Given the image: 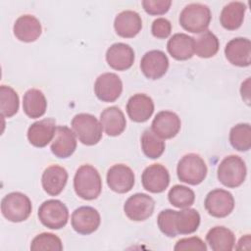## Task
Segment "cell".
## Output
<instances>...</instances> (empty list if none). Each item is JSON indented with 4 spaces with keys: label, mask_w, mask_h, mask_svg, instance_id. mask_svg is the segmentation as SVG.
<instances>
[{
    "label": "cell",
    "mask_w": 251,
    "mask_h": 251,
    "mask_svg": "<svg viewBox=\"0 0 251 251\" xmlns=\"http://www.w3.org/2000/svg\"><path fill=\"white\" fill-rule=\"evenodd\" d=\"M218 37L210 30L201 32L194 38V53L200 58H211L219 51Z\"/></svg>",
    "instance_id": "30"
},
{
    "label": "cell",
    "mask_w": 251,
    "mask_h": 251,
    "mask_svg": "<svg viewBox=\"0 0 251 251\" xmlns=\"http://www.w3.org/2000/svg\"><path fill=\"white\" fill-rule=\"evenodd\" d=\"M151 31L153 36L164 39L167 38L172 31V25L171 22L165 18H158L156 19L151 26Z\"/></svg>",
    "instance_id": "39"
},
{
    "label": "cell",
    "mask_w": 251,
    "mask_h": 251,
    "mask_svg": "<svg viewBox=\"0 0 251 251\" xmlns=\"http://www.w3.org/2000/svg\"><path fill=\"white\" fill-rule=\"evenodd\" d=\"M56 121L52 118L37 121L29 126L27 139L35 147H45L53 140L56 132Z\"/></svg>",
    "instance_id": "18"
},
{
    "label": "cell",
    "mask_w": 251,
    "mask_h": 251,
    "mask_svg": "<svg viewBox=\"0 0 251 251\" xmlns=\"http://www.w3.org/2000/svg\"><path fill=\"white\" fill-rule=\"evenodd\" d=\"M123 82L114 73L100 75L94 83V92L97 98L103 102H114L122 94Z\"/></svg>",
    "instance_id": "11"
},
{
    "label": "cell",
    "mask_w": 251,
    "mask_h": 251,
    "mask_svg": "<svg viewBox=\"0 0 251 251\" xmlns=\"http://www.w3.org/2000/svg\"><path fill=\"white\" fill-rule=\"evenodd\" d=\"M205 161L195 153L184 155L177 163L176 174L180 181L191 185L200 184L207 176Z\"/></svg>",
    "instance_id": "5"
},
{
    "label": "cell",
    "mask_w": 251,
    "mask_h": 251,
    "mask_svg": "<svg viewBox=\"0 0 251 251\" xmlns=\"http://www.w3.org/2000/svg\"><path fill=\"white\" fill-rule=\"evenodd\" d=\"M14 35L23 42L35 41L42 32V26L37 18L32 15L19 17L13 26Z\"/></svg>",
    "instance_id": "23"
},
{
    "label": "cell",
    "mask_w": 251,
    "mask_h": 251,
    "mask_svg": "<svg viewBox=\"0 0 251 251\" xmlns=\"http://www.w3.org/2000/svg\"><path fill=\"white\" fill-rule=\"evenodd\" d=\"M141 182L144 189L147 191L152 193H161L169 186V171L161 164H152L143 171Z\"/></svg>",
    "instance_id": "14"
},
{
    "label": "cell",
    "mask_w": 251,
    "mask_h": 251,
    "mask_svg": "<svg viewBox=\"0 0 251 251\" xmlns=\"http://www.w3.org/2000/svg\"><path fill=\"white\" fill-rule=\"evenodd\" d=\"M227 61L237 67H248L251 63V43L248 38L236 37L229 40L225 48Z\"/></svg>",
    "instance_id": "17"
},
{
    "label": "cell",
    "mask_w": 251,
    "mask_h": 251,
    "mask_svg": "<svg viewBox=\"0 0 251 251\" xmlns=\"http://www.w3.org/2000/svg\"><path fill=\"white\" fill-rule=\"evenodd\" d=\"M38 219L44 226L51 229H60L68 223L69 211L60 200H46L38 209Z\"/></svg>",
    "instance_id": "7"
},
{
    "label": "cell",
    "mask_w": 251,
    "mask_h": 251,
    "mask_svg": "<svg viewBox=\"0 0 251 251\" xmlns=\"http://www.w3.org/2000/svg\"><path fill=\"white\" fill-rule=\"evenodd\" d=\"M249 82H250V77H248L244 82H242L241 84V88H240V93H241V97L242 99H244V101L246 102L247 105H249L250 99H249Z\"/></svg>",
    "instance_id": "40"
},
{
    "label": "cell",
    "mask_w": 251,
    "mask_h": 251,
    "mask_svg": "<svg viewBox=\"0 0 251 251\" xmlns=\"http://www.w3.org/2000/svg\"><path fill=\"white\" fill-rule=\"evenodd\" d=\"M204 206L208 214L212 217L225 218L232 212L234 208V198L227 190L216 188L207 194Z\"/></svg>",
    "instance_id": "8"
},
{
    "label": "cell",
    "mask_w": 251,
    "mask_h": 251,
    "mask_svg": "<svg viewBox=\"0 0 251 251\" xmlns=\"http://www.w3.org/2000/svg\"><path fill=\"white\" fill-rule=\"evenodd\" d=\"M229 142L237 151H248L251 147V127L249 124H237L229 131Z\"/></svg>",
    "instance_id": "32"
},
{
    "label": "cell",
    "mask_w": 251,
    "mask_h": 251,
    "mask_svg": "<svg viewBox=\"0 0 251 251\" xmlns=\"http://www.w3.org/2000/svg\"><path fill=\"white\" fill-rule=\"evenodd\" d=\"M32 211L29 198L22 192H11L5 195L1 201L3 217L12 223L25 221Z\"/></svg>",
    "instance_id": "6"
},
{
    "label": "cell",
    "mask_w": 251,
    "mask_h": 251,
    "mask_svg": "<svg viewBox=\"0 0 251 251\" xmlns=\"http://www.w3.org/2000/svg\"><path fill=\"white\" fill-rule=\"evenodd\" d=\"M47 108V101L43 92L36 88L28 89L23 98V110L30 119L42 117Z\"/></svg>",
    "instance_id": "28"
},
{
    "label": "cell",
    "mask_w": 251,
    "mask_h": 251,
    "mask_svg": "<svg viewBox=\"0 0 251 251\" xmlns=\"http://www.w3.org/2000/svg\"><path fill=\"white\" fill-rule=\"evenodd\" d=\"M169 59L161 50L146 52L140 62V69L143 75L149 79H158L168 71Z\"/></svg>",
    "instance_id": "13"
},
{
    "label": "cell",
    "mask_w": 251,
    "mask_h": 251,
    "mask_svg": "<svg viewBox=\"0 0 251 251\" xmlns=\"http://www.w3.org/2000/svg\"><path fill=\"white\" fill-rule=\"evenodd\" d=\"M106 61L116 71L128 70L134 62V51L128 44L114 43L107 49Z\"/></svg>",
    "instance_id": "19"
},
{
    "label": "cell",
    "mask_w": 251,
    "mask_h": 251,
    "mask_svg": "<svg viewBox=\"0 0 251 251\" xmlns=\"http://www.w3.org/2000/svg\"><path fill=\"white\" fill-rule=\"evenodd\" d=\"M168 199L170 203L176 208H188L193 205L195 194L194 191L189 187L176 184L170 189Z\"/></svg>",
    "instance_id": "34"
},
{
    "label": "cell",
    "mask_w": 251,
    "mask_h": 251,
    "mask_svg": "<svg viewBox=\"0 0 251 251\" xmlns=\"http://www.w3.org/2000/svg\"><path fill=\"white\" fill-rule=\"evenodd\" d=\"M174 249L176 251H182V250H199V251H206L207 245L204 243V241L196 236L188 237V238H182L179 239Z\"/></svg>",
    "instance_id": "38"
},
{
    "label": "cell",
    "mask_w": 251,
    "mask_h": 251,
    "mask_svg": "<svg viewBox=\"0 0 251 251\" xmlns=\"http://www.w3.org/2000/svg\"><path fill=\"white\" fill-rule=\"evenodd\" d=\"M244 245H246L247 249L250 248V234H246L244 236H242L239 241H238V245L236 246L237 250H244Z\"/></svg>",
    "instance_id": "41"
},
{
    "label": "cell",
    "mask_w": 251,
    "mask_h": 251,
    "mask_svg": "<svg viewBox=\"0 0 251 251\" xmlns=\"http://www.w3.org/2000/svg\"><path fill=\"white\" fill-rule=\"evenodd\" d=\"M114 27L119 36L124 38H132L141 30L142 20L139 14L135 11L126 10L116 16Z\"/></svg>",
    "instance_id": "21"
},
{
    "label": "cell",
    "mask_w": 251,
    "mask_h": 251,
    "mask_svg": "<svg viewBox=\"0 0 251 251\" xmlns=\"http://www.w3.org/2000/svg\"><path fill=\"white\" fill-rule=\"evenodd\" d=\"M172 5L171 0H143L142 6L149 15H163L167 13Z\"/></svg>",
    "instance_id": "37"
},
{
    "label": "cell",
    "mask_w": 251,
    "mask_h": 251,
    "mask_svg": "<svg viewBox=\"0 0 251 251\" xmlns=\"http://www.w3.org/2000/svg\"><path fill=\"white\" fill-rule=\"evenodd\" d=\"M71 125L78 140L84 145H95L102 138V126L91 114L80 113L75 115Z\"/></svg>",
    "instance_id": "4"
},
{
    "label": "cell",
    "mask_w": 251,
    "mask_h": 251,
    "mask_svg": "<svg viewBox=\"0 0 251 251\" xmlns=\"http://www.w3.org/2000/svg\"><path fill=\"white\" fill-rule=\"evenodd\" d=\"M100 124L109 136H118L126 128V121L123 111L116 106L108 107L100 114Z\"/></svg>",
    "instance_id": "24"
},
{
    "label": "cell",
    "mask_w": 251,
    "mask_h": 251,
    "mask_svg": "<svg viewBox=\"0 0 251 251\" xmlns=\"http://www.w3.org/2000/svg\"><path fill=\"white\" fill-rule=\"evenodd\" d=\"M246 11V5L243 2L233 1L226 5L220 15V22L224 28L227 30H235L241 26L244 15Z\"/></svg>",
    "instance_id": "27"
},
{
    "label": "cell",
    "mask_w": 251,
    "mask_h": 251,
    "mask_svg": "<svg viewBox=\"0 0 251 251\" xmlns=\"http://www.w3.org/2000/svg\"><path fill=\"white\" fill-rule=\"evenodd\" d=\"M181 127L179 117L172 111L159 112L151 125V130L162 139L175 137Z\"/></svg>",
    "instance_id": "15"
},
{
    "label": "cell",
    "mask_w": 251,
    "mask_h": 251,
    "mask_svg": "<svg viewBox=\"0 0 251 251\" xmlns=\"http://www.w3.org/2000/svg\"><path fill=\"white\" fill-rule=\"evenodd\" d=\"M75 149V133L66 126H57L55 136L51 143V152L58 158L66 159L71 157Z\"/></svg>",
    "instance_id": "16"
},
{
    "label": "cell",
    "mask_w": 251,
    "mask_h": 251,
    "mask_svg": "<svg viewBox=\"0 0 251 251\" xmlns=\"http://www.w3.org/2000/svg\"><path fill=\"white\" fill-rule=\"evenodd\" d=\"M71 223L75 231L87 235L97 230L101 218L98 211L93 207L81 206L73 212Z\"/></svg>",
    "instance_id": "10"
},
{
    "label": "cell",
    "mask_w": 251,
    "mask_h": 251,
    "mask_svg": "<svg viewBox=\"0 0 251 251\" xmlns=\"http://www.w3.org/2000/svg\"><path fill=\"white\" fill-rule=\"evenodd\" d=\"M200 225V215L197 210L183 208L176 212L175 226L177 234H190L198 229Z\"/></svg>",
    "instance_id": "29"
},
{
    "label": "cell",
    "mask_w": 251,
    "mask_h": 251,
    "mask_svg": "<svg viewBox=\"0 0 251 251\" xmlns=\"http://www.w3.org/2000/svg\"><path fill=\"white\" fill-rule=\"evenodd\" d=\"M217 174L218 179L223 185L235 188L244 182L247 169L244 161L239 156L229 155L220 163Z\"/></svg>",
    "instance_id": "3"
},
{
    "label": "cell",
    "mask_w": 251,
    "mask_h": 251,
    "mask_svg": "<svg viewBox=\"0 0 251 251\" xmlns=\"http://www.w3.org/2000/svg\"><path fill=\"white\" fill-rule=\"evenodd\" d=\"M155 202L151 196L145 193H135L127 198L124 205L126 216L134 222H142L152 216Z\"/></svg>",
    "instance_id": "9"
},
{
    "label": "cell",
    "mask_w": 251,
    "mask_h": 251,
    "mask_svg": "<svg viewBox=\"0 0 251 251\" xmlns=\"http://www.w3.org/2000/svg\"><path fill=\"white\" fill-rule=\"evenodd\" d=\"M212 19L210 8L201 3L186 5L179 15V24L183 29L192 33L207 30Z\"/></svg>",
    "instance_id": "2"
},
{
    "label": "cell",
    "mask_w": 251,
    "mask_h": 251,
    "mask_svg": "<svg viewBox=\"0 0 251 251\" xmlns=\"http://www.w3.org/2000/svg\"><path fill=\"white\" fill-rule=\"evenodd\" d=\"M106 179L110 189L121 194L130 191L135 181L134 173L124 164L112 166L107 172Z\"/></svg>",
    "instance_id": "12"
},
{
    "label": "cell",
    "mask_w": 251,
    "mask_h": 251,
    "mask_svg": "<svg viewBox=\"0 0 251 251\" xmlns=\"http://www.w3.org/2000/svg\"><path fill=\"white\" fill-rule=\"evenodd\" d=\"M32 251H61L63 244L61 239L54 233L42 232L36 235L30 244Z\"/></svg>",
    "instance_id": "35"
},
{
    "label": "cell",
    "mask_w": 251,
    "mask_h": 251,
    "mask_svg": "<svg viewBox=\"0 0 251 251\" xmlns=\"http://www.w3.org/2000/svg\"><path fill=\"white\" fill-rule=\"evenodd\" d=\"M154 112V102L151 97L143 93L132 95L126 103V113L135 123H144Z\"/></svg>",
    "instance_id": "20"
},
{
    "label": "cell",
    "mask_w": 251,
    "mask_h": 251,
    "mask_svg": "<svg viewBox=\"0 0 251 251\" xmlns=\"http://www.w3.org/2000/svg\"><path fill=\"white\" fill-rule=\"evenodd\" d=\"M19 95L18 93L8 85L0 86V110L1 116L11 118L17 114L19 110Z\"/></svg>",
    "instance_id": "33"
},
{
    "label": "cell",
    "mask_w": 251,
    "mask_h": 251,
    "mask_svg": "<svg viewBox=\"0 0 251 251\" xmlns=\"http://www.w3.org/2000/svg\"><path fill=\"white\" fill-rule=\"evenodd\" d=\"M141 148L144 155L150 159H157L165 151V141L151 129H145L141 135Z\"/></svg>",
    "instance_id": "31"
},
{
    "label": "cell",
    "mask_w": 251,
    "mask_h": 251,
    "mask_svg": "<svg viewBox=\"0 0 251 251\" xmlns=\"http://www.w3.org/2000/svg\"><path fill=\"white\" fill-rule=\"evenodd\" d=\"M206 240L213 251H230L233 249L235 236L227 227L218 226L207 232Z\"/></svg>",
    "instance_id": "26"
},
{
    "label": "cell",
    "mask_w": 251,
    "mask_h": 251,
    "mask_svg": "<svg viewBox=\"0 0 251 251\" xmlns=\"http://www.w3.org/2000/svg\"><path fill=\"white\" fill-rule=\"evenodd\" d=\"M167 49L174 59L188 60L194 54V37L185 33H176L169 39Z\"/></svg>",
    "instance_id": "25"
},
{
    "label": "cell",
    "mask_w": 251,
    "mask_h": 251,
    "mask_svg": "<svg viewBox=\"0 0 251 251\" xmlns=\"http://www.w3.org/2000/svg\"><path fill=\"white\" fill-rule=\"evenodd\" d=\"M67 181L68 172L58 165H52L45 169L41 176L42 187L51 196L59 195L65 188Z\"/></svg>",
    "instance_id": "22"
},
{
    "label": "cell",
    "mask_w": 251,
    "mask_h": 251,
    "mask_svg": "<svg viewBox=\"0 0 251 251\" xmlns=\"http://www.w3.org/2000/svg\"><path fill=\"white\" fill-rule=\"evenodd\" d=\"M76 195L84 200L96 199L102 190V180L98 171L91 165L80 166L74 177Z\"/></svg>",
    "instance_id": "1"
},
{
    "label": "cell",
    "mask_w": 251,
    "mask_h": 251,
    "mask_svg": "<svg viewBox=\"0 0 251 251\" xmlns=\"http://www.w3.org/2000/svg\"><path fill=\"white\" fill-rule=\"evenodd\" d=\"M176 212V211L172 209H166L161 211L157 218V224L160 230L169 237H175L177 235L175 226Z\"/></svg>",
    "instance_id": "36"
}]
</instances>
